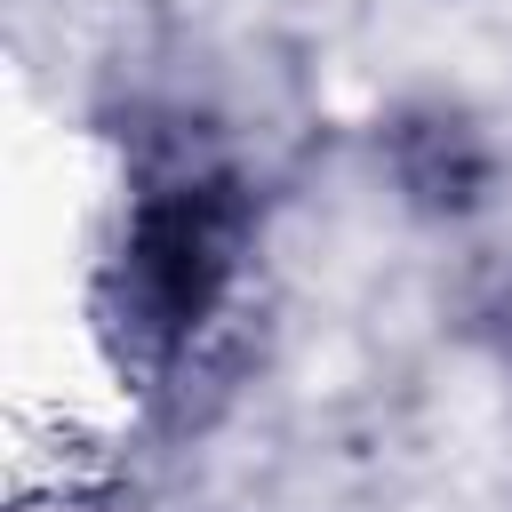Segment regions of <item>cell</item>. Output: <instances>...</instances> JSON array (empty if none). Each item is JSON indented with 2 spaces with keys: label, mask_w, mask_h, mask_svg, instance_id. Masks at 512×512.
<instances>
[{
  "label": "cell",
  "mask_w": 512,
  "mask_h": 512,
  "mask_svg": "<svg viewBox=\"0 0 512 512\" xmlns=\"http://www.w3.org/2000/svg\"><path fill=\"white\" fill-rule=\"evenodd\" d=\"M240 240H248V208L232 176H184L136 208L112 272V328L136 368H168L208 328V312L240 272Z\"/></svg>",
  "instance_id": "1"
},
{
  "label": "cell",
  "mask_w": 512,
  "mask_h": 512,
  "mask_svg": "<svg viewBox=\"0 0 512 512\" xmlns=\"http://www.w3.org/2000/svg\"><path fill=\"white\" fill-rule=\"evenodd\" d=\"M400 176H408L424 200L464 208L472 184H480V152H472V136H464L456 120H424V128H408V144H400Z\"/></svg>",
  "instance_id": "2"
}]
</instances>
